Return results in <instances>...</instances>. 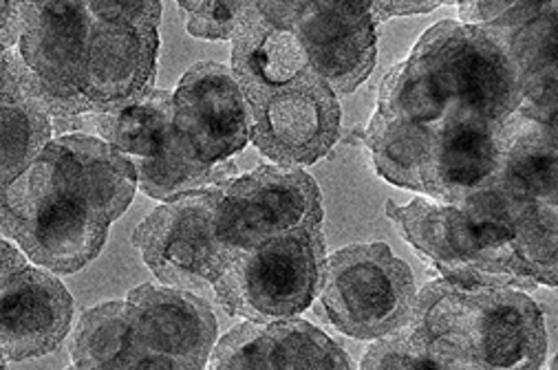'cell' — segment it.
I'll list each match as a JSON object with an SVG mask.
<instances>
[{
	"mask_svg": "<svg viewBox=\"0 0 558 370\" xmlns=\"http://www.w3.org/2000/svg\"><path fill=\"white\" fill-rule=\"evenodd\" d=\"M407 331L439 370H541L547 331L525 292L435 281L415 298Z\"/></svg>",
	"mask_w": 558,
	"mask_h": 370,
	"instance_id": "6da1fadb",
	"label": "cell"
},
{
	"mask_svg": "<svg viewBox=\"0 0 558 370\" xmlns=\"http://www.w3.org/2000/svg\"><path fill=\"white\" fill-rule=\"evenodd\" d=\"M385 210L402 238L441 273V281L517 292L538 287L501 223L420 197L407 206L389 201Z\"/></svg>",
	"mask_w": 558,
	"mask_h": 370,
	"instance_id": "7a4b0ae2",
	"label": "cell"
},
{
	"mask_svg": "<svg viewBox=\"0 0 558 370\" xmlns=\"http://www.w3.org/2000/svg\"><path fill=\"white\" fill-rule=\"evenodd\" d=\"M0 230L58 275L98 258L109 236V225L53 181L43 157L0 188Z\"/></svg>",
	"mask_w": 558,
	"mask_h": 370,
	"instance_id": "3957f363",
	"label": "cell"
},
{
	"mask_svg": "<svg viewBox=\"0 0 558 370\" xmlns=\"http://www.w3.org/2000/svg\"><path fill=\"white\" fill-rule=\"evenodd\" d=\"M327 260L323 225L232 254L213 285L226 313L256 324L296 320L318 298Z\"/></svg>",
	"mask_w": 558,
	"mask_h": 370,
	"instance_id": "277c9868",
	"label": "cell"
},
{
	"mask_svg": "<svg viewBox=\"0 0 558 370\" xmlns=\"http://www.w3.org/2000/svg\"><path fill=\"white\" fill-rule=\"evenodd\" d=\"M415 298L411 267L387 243L351 245L325 260L316 313L353 340H383L411 322Z\"/></svg>",
	"mask_w": 558,
	"mask_h": 370,
	"instance_id": "5b68a950",
	"label": "cell"
},
{
	"mask_svg": "<svg viewBox=\"0 0 558 370\" xmlns=\"http://www.w3.org/2000/svg\"><path fill=\"white\" fill-rule=\"evenodd\" d=\"M409 58L430 73L450 113L499 128L521 109L517 69L482 27L441 21L417 40Z\"/></svg>",
	"mask_w": 558,
	"mask_h": 370,
	"instance_id": "8992f818",
	"label": "cell"
},
{
	"mask_svg": "<svg viewBox=\"0 0 558 370\" xmlns=\"http://www.w3.org/2000/svg\"><path fill=\"white\" fill-rule=\"evenodd\" d=\"M323 225L318 183L303 168L258 165L234 176L215 210V236L228 254Z\"/></svg>",
	"mask_w": 558,
	"mask_h": 370,
	"instance_id": "52a82bcc",
	"label": "cell"
},
{
	"mask_svg": "<svg viewBox=\"0 0 558 370\" xmlns=\"http://www.w3.org/2000/svg\"><path fill=\"white\" fill-rule=\"evenodd\" d=\"M19 58L53 120V133L84 128L82 73L90 36L86 3H21Z\"/></svg>",
	"mask_w": 558,
	"mask_h": 370,
	"instance_id": "ba28073f",
	"label": "cell"
},
{
	"mask_svg": "<svg viewBox=\"0 0 558 370\" xmlns=\"http://www.w3.org/2000/svg\"><path fill=\"white\" fill-rule=\"evenodd\" d=\"M223 185L168 201L137 225L133 245L163 287L195 294L219 281L232 256L215 236Z\"/></svg>",
	"mask_w": 558,
	"mask_h": 370,
	"instance_id": "9c48e42d",
	"label": "cell"
},
{
	"mask_svg": "<svg viewBox=\"0 0 558 370\" xmlns=\"http://www.w3.org/2000/svg\"><path fill=\"white\" fill-rule=\"evenodd\" d=\"M247 107L250 141L274 165H312L340 139L338 96L312 69L283 88L247 100Z\"/></svg>",
	"mask_w": 558,
	"mask_h": 370,
	"instance_id": "30bf717a",
	"label": "cell"
},
{
	"mask_svg": "<svg viewBox=\"0 0 558 370\" xmlns=\"http://www.w3.org/2000/svg\"><path fill=\"white\" fill-rule=\"evenodd\" d=\"M172 104L177 137L199 163H226L250 144V107L230 66H191L172 92Z\"/></svg>",
	"mask_w": 558,
	"mask_h": 370,
	"instance_id": "8fae6325",
	"label": "cell"
},
{
	"mask_svg": "<svg viewBox=\"0 0 558 370\" xmlns=\"http://www.w3.org/2000/svg\"><path fill=\"white\" fill-rule=\"evenodd\" d=\"M157 53V27L93 21L82 73L86 118L124 111L148 98L155 90Z\"/></svg>",
	"mask_w": 558,
	"mask_h": 370,
	"instance_id": "7c38bea8",
	"label": "cell"
},
{
	"mask_svg": "<svg viewBox=\"0 0 558 370\" xmlns=\"http://www.w3.org/2000/svg\"><path fill=\"white\" fill-rule=\"evenodd\" d=\"M294 32L310 69L336 92L355 90L376 69L378 21L368 3H305L299 0Z\"/></svg>",
	"mask_w": 558,
	"mask_h": 370,
	"instance_id": "4fadbf2b",
	"label": "cell"
},
{
	"mask_svg": "<svg viewBox=\"0 0 558 370\" xmlns=\"http://www.w3.org/2000/svg\"><path fill=\"white\" fill-rule=\"evenodd\" d=\"M299 0L250 3L232 38V77L245 100L296 82L307 69V53L294 32Z\"/></svg>",
	"mask_w": 558,
	"mask_h": 370,
	"instance_id": "5bb4252c",
	"label": "cell"
},
{
	"mask_svg": "<svg viewBox=\"0 0 558 370\" xmlns=\"http://www.w3.org/2000/svg\"><path fill=\"white\" fill-rule=\"evenodd\" d=\"M499 165L497 126L448 111L433 126V141L422 168V195L457 208L469 197L493 188Z\"/></svg>",
	"mask_w": 558,
	"mask_h": 370,
	"instance_id": "9a60e30c",
	"label": "cell"
},
{
	"mask_svg": "<svg viewBox=\"0 0 558 370\" xmlns=\"http://www.w3.org/2000/svg\"><path fill=\"white\" fill-rule=\"evenodd\" d=\"M53 181L77 197L107 225L118 221L137 193V172L129 157L96 135L69 133L43 150Z\"/></svg>",
	"mask_w": 558,
	"mask_h": 370,
	"instance_id": "2e32d148",
	"label": "cell"
},
{
	"mask_svg": "<svg viewBox=\"0 0 558 370\" xmlns=\"http://www.w3.org/2000/svg\"><path fill=\"white\" fill-rule=\"evenodd\" d=\"M556 3H510L484 25L508 53L521 84L525 118L556 131ZM477 27V25H475Z\"/></svg>",
	"mask_w": 558,
	"mask_h": 370,
	"instance_id": "e0dca14e",
	"label": "cell"
},
{
	"mask_svg": "<svg viewBox=\"0 0 558 370\" xmlns=\"http://www.w3.org/2000/svg\"><path fill=\"white\" fill-rule=\"evenodd\" d=\"M73 298L58 278L25 267L0 289V353L25 361L53 353L69 335Z\"/></svg>",
	"mask_w": 558,
	"mask_h": 370,
	"instance_id": "ac0fdd59",
	"label": "cell"
},
{
	"mask_svg": "<svg viewBox=\"0 0 558 370\" xmlns=\"http://www.w3.org/2000/svg\"><path fill=\"white\" fill-rule=\"evenodd\" d=\"M126 305L148 353L206 370L219 331L208 300L174 287L142 285L129 294Z\"/></svg>",
	"mask_w": 558,
	"mask_h": 370,
	"instance_id": "d6986e66",
	"label": "cell"
},
{
	"mask_svg": "<svg viewBox=\"0 0 558 370\" xmlns=\"http://www.w3.org/2000/svg\"><path fill=\"white\" fill-rule=\"evenodd\" d=\"M497 139L501 165L493 188L521 203L556 208V131L517 111L497 128Z\"/></svg>",
	"mask_w": 558,
	"mask_h": 370,
	"instance_id": "ffe728a7",
	"label": "cell"
},
{
	"mask_svg": "<svg viewBox=\"0 0 558 370\" xmlns=\"http://www.w3.org/2000/svg\"><path fill=\"white\" fill-rule=\"evenodd\" d=\"M53 139V120L16 53L0 92V188L19 178Z\"/></svg>",
	"mask_w": 558,
	"mask_h": 370,
	"instance_id": "44dd1931",
	"label": "cell"
},
{
	"mask_svg": "<svg viewBox=\"0 0 558 370\" xmlns=\"http://www.w3.org/2000/svg\"><path fill=\"white\" fill-rule=\"evenodd\" d=\"M146 353L126 300L84 311L71 342L77 370H135Z\"/></svg>",
	"mask_w": 558,
	"mask_h": 370,
	"instance_id": "7402d4cb",
	"label": "cell"
},
{
	"mask_svg": "<svg viewBox=\"0 0 558 370\" xmlns=\"http://www.w3.org/2000/svg\"><path fill=\"white\" fill-rule=\"evenodd\" d=\"M172 92L155 88L140 104L124 111L84 118L96 137L111 144L133 163L159 157L174 137Z\"/></svg>",
	"mask_w": 558,
	"mask_h": 370,
	"instance_id": "603a6c76",
	"label": "cell"
},
{
	"mask_svg": "<svg viewBox=\"0 0 558 370\" xmlns=\"http://www.w3.org/2000/svg\"><path fill=\"white\" fill-rule=\"evenodd\" d=\"M364 141L385 181L422 195V168L433 141V126L376 113L368 122Z\"/></svg>",
	"mask_w": 558,
	"mask_h": 370,
	"instance_id": "cb8c5ba5",
	"label": "cell"
},
{
	"mask_svg": "<svg viewBox=\"0 0 558 370\" xmlns=\"http://www.w3.org/2000/svg\"><path fill=\"white\" fill-rule=\"evenodd\" d=\"M378 115L435 126L448 113V102L430 73L413 58L389 69L380 84Z\"/></svg>",
	"mask_w": 558,
	"mask_h": 370,
	"instance_id": "d4e9b609",
	"label": "cell"
},
{
	"mask_svg": "<svg viewBox=\"0 0 558 370\" xmlns=\"http://www.w3.org/2000/svg\"><path fill=\"white\" fill-rule=\"evenodd\" d=\"M208 370H274L267 353L265 324L245 322L213 348Z\"/></svg>",
	"mask_w": 558,
	"mask_h": 370,
	"instance_id": "484cf974",
	"label": "cell"
},
{
	"mask_svg": "<svg viewBox=\"0 0 558 370\" xmlns=\"http://www.w3.org/2000/svg\"><path fill=\"white\" fill-rule=\"evenodd\" d=\"M185 14L189 34L202 40H232L247 3H223V0H195V3H177Z\"/></svg>",
	"mask_w": 558,
	"mask_h": 370,
	"instance_id": "4316f807",
	"label": "cell"
},
{
	"mask_svg": "<svg viewBox=\"0 0 558 370\" xmlns=\"http://www.w3.org/2000/svg\"><path fill=\"white\" fill-rule=\"evenodd\" d=\"M360 370H439L407 326L393 335L376 340L362 357Z\"/></svg>",
	"mask_w": 558,
	"mask_h": 370,
	"instance_id": "83f0119b",
	"label": "cell"
},
{
	"mask_svg": "<svg viewBox=\"0 0 558 370\" xmlns=\"http://www.w3.org/2000/svg\"><path fill=\"white\" fill-rule=\"evenodd\" d=\"M93 21L126 25V27H157L161 23V3H86Z\"/></svg>",
	"mask_w": 558,
	"mask_h": 370,
	"instance_id": "f1b7e54d",
	"label": "cell"
},
{
	"mask_svg": "<svg viewBox=\"0 0 558 370\" xmlns=\"http://www.w3.org/2000/svg\"><path fill=\"white\" fill-rule=\"evenodd\" d=\"M439 3H415V0H389V3H368L371 14L380 23L398 16H417L437 10Z\"/></svg>",
	"mask_w": 558,
	"mask_h": 370,
	"instance_id": "f546056e",
	"label": "cell"
},
{
	"mask_svg": "<svg viewBox=\"0 0 558 370\" xmlns=\"http://www.w3.org/2000/svg\"><path fill=\"white\" fill-rule=\"evenodd\" d=\"M21 3H5L0 0V45L14 49L21 38Z\"/></svg>",
	"mask_w": 558,
	"mask_h": 370,
	"instance_id": "4dcf8cb0",
	"label": "cell"
},
{
	"mask_svg": "<svg viewBox=\"0 0 558 370\" xmlns=\"http://www.w3.org/2000/svg\"><path fill=\"white\" fill-rule=\"evenodd\" d=\"M25 267H29L25 254H21L8 240H0V289H3L12 281V278L19 271H23Z\"/></svg>",
	"mask_w": 558,
	"mask_h": 370,
	"instance_id": "1f68e13d",
	"label": "cell"
},
{
	"mask_svg": "<svg viewBox=\"0 0 558 370\" xmlns=\"http://www.w3.org/2000/svg\"><path fill=\"white\" fill-rule=\"evenodd\" d=\"M135 370H199L191 363H183V361H177L172 357H166V355H155V353H146L140 363L135 366Z\"/></svg>",
	"mask_w": 558,
	"mask_h": 370,
	"instance_id": "d6a6232c",
	"label": "cell"
},
{
	"mask_svg": "<svg viewBox=\"0 0 558 370\" xmlns=\"http://www.w3.org/2000/svg\"><path fill=\"white\" fill-rule=\"evenodd\" d=\"M14 62H16V51L0 45V92H3V88L8 86V79L12 75V69H14Z\"/></svg>",
	"mask_w": 558,
	"mask_h": 370,
	"instance_id": "836d02e7",
	"label": "cell"
},
{
	"mask_svg": "<svg viewBox=\"0 0 558 370\" xmlns=\"http://www.w3.org/2000/svg\"><path fill=\"white\" fill-rule=\"evenodd\" d=\"M0 370H8V359L3 353H0Z\"/></svg>",
	"mask_w": 558,
	"mask_h": 370,
	"instance_id": "e575fe53",
	"label": "cell"
},
{
	"mask_svg": "<svg viewBox=\"0 0 558 370\" xmlns=\"http://www.w3.org/2000/svg\"><path fill=\"white\" fill-rule=\"evenodd\" d=\"M64 370H77V368H75V366H69V368H64Z\"/></svg>",
	"mask_w": 558,
	"mask_h": 370,
	"instance_id": "d590c367",
	"label": "cell"
}]
</instances>
